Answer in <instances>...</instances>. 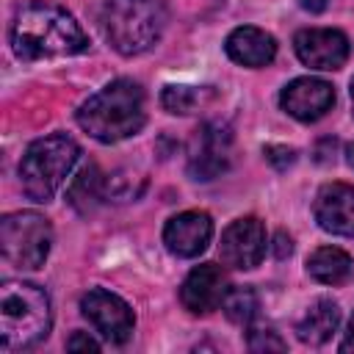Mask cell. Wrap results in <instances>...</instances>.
<instances>
[{"mask_svg": "<svg viewBox=\"0 0 354 354\" xmlns=\"http://www.w3.org/2000/svg\"><path fill=\"white\" fill-rule=\"evenodd\" d=\"M11 47L22 61L80 55L88 50V36L77 19L47 0H30L17 8L11 22Z\"/></svg>", "mask_w": 354, "mask_h": 354, "instance_id": "obj_1", "label": "cell"}, {"mask_svg": "<svg viewBox=\"0 0 354 354\" xmlns=\"http://www.w3.org/2000/svg\"><path fill=\"white\" fill-rule=\"evenodd\" d=\"M144 122V88L130 77L111 80L77 108V124L102 144H116L136 136Z\"/></svg>", "mask_w": 354, "mask_h": 354, "instance_id": "obj_2", "label": "cell"}, {"mask_svg": "<svg viewBox=\"0 0 354 354\" xmlns=\"http://www.w3.org/2000/svg\"><path fill=\"white\" fill-rule=\"evenodd\" d=\"M53 310L44 288L22 279L0 285V335L6 351L33 348L50 335Z\"/></svg>", "mask_w": 354, "mask_h": 354, "instance_id": "obj_3", "label": "cell"}, {"mask_svg": "<svg viewBox=\"0 0 354 354\" xmlns=\"http://www.w3.org/2000/svg\"><path fill=\"white\" fill-rule=\"evenodd\" d=\"M100 25L116 53L141 55L160 41L166 11L160 0H105Z\"/></svg>", "mask_w": 354, "mask_h": 354, "instance_id": "obj_4", "label": "cell"}, {"mask_svg": "<svg viewBox=\"0 0 354 354\" xmlns=\"http://www.w3.org/2000/svg\"><path fill=\"white\" fill-rule=\"evenodd\" d=\"M77 141L64 133L36 138L19 160V185L25 196L33 202H50L66 183L72 166L77 163Z\"/></svg>", "mask_w": 354, "mask_h": 354, "instance_id": "obj_5", "label": "cell"}, {"mask_svg": "<svg viewBox=\"0 0 354 354\" xmlns=\"http://www.w3.org/2000/svg\"><path fill=\"white\" fill-rule=\"evenodd\" d=\"M53 243L50 221L33 210H17L3 216L0 221V252L3 257L25 271H36L44 266Z\"/></svg>", "mask_w": 354, "mask_h": 354, "instance_id": "obj_6", "label": "cell"}, {"mask_svg": "<svg viewBox=\"0 0 354 354\" xmlns=\"http://www.w3.org/2000/svg\"><path fill=\"white\" fill-rule=\"evenodd\" d=\"M232 163V133L227 124L221 122H205L194 138H191V149H188V174L194 180H216L218 174H224Z\"/></svg>", "mask_w": 354, "mask_h": 354, "instance_id": "obj_7", "label": "cell"}, {"mask_svg": "<svg viewBox=\"0 0 354 354\" xmlns=\"http://www.w3.org/2000/svg\"><path fill=\"white\" fill-rule=\"evenodd\" d=\"M80 310L94 324V329L111 343H124L133 335L136 315H133L130 304L105 288H91L80 299Z\"/></svg>", "mask_w": 354, "mask_h": 354, "instance_id": "obj_8", "label": "cell"}, {"mask_svg": "<svg viewBox=\"0 0 354 354\" xmlns=\"http://www.w3.org/2000/svg\"><path fill=\"white\" fill-rule=\"evenodd\" d=\"M221 263L235 268V271H249L260 266L266 257V227L257 216H243L235 218L224 232L218 243Z\"/></svg>", "mask_w": 354, "mask_h": 354, "instance_id": "obj_9", "label": "cell"}, {"mask_svg": "<svg viewBox=\"0 0 354 354\" xmlns=\"http://www.w3.org/2000/svg\"><path fill=\"white\" fill-rule=\"evenodd\" d=\"M293 50H296V55H299V61L304 66L332 72V69H340L348 61L351 44H348V36L343 30H335V28H307V30L296 33Z\"/></svg>", "mask_w": 354, "mask_h": 354, "instance_id": "obj_10", "label": "cell"}, {"mask_svg": "<svg viewBox=\"0 0 354 354\" xmlns=\"http://www.w3.org/2000/svg\"><path fill=\"white\" fill-rule=\"evenodd\" d=\"M279 105L299 122H318L326 111H332L335 88L321 77H296L282 88Z\"/></svg>", "mask_w": 354, "mask_h": 354, "instance_id": "obj_11", "label": "cell"}, {"mask_svg": "<svg viewBox=\"0 0 354 354\" xmlns=\"http://www.w3.org/2000/svg\"><path fill=\"white\" fill-rule=\"evenodd\" d=\"M213 238V218L205 210H185L166 221L163 243L177 257H196Z\"/></svg>", "mask_w": 354, "mask_h": 354, "instance_id": "obj_12", "label": "cell"}, {"mask_svg": "<svg viewBox=\"0 0 354 354\" xmlns=\"http://www.w3.org/2000/svg\"><path fill=\"white\" fill-rule=\"evenodd\" d=\"M227 288L230 285H227L224 268L216 266V263H202L185 277V282L180 288V301L188 313L207 315L216 307H221V299H224Z\"/></svg>", "mask_w": 354, "mask_h": 354, "instance_id": "obj_13", "label": "cell"}, {"mask_svg": "<svg viewBox=\"0 0 354 354\" xmlns=\"http://www.w3.org/2000/svg\"><path fill=\"white\" fill-rule=\"evenodd\" d=\"M313 213L321 230L351 238L354 235V185L326 183L315 196Z\"/></svg>", "mask_w": 354, "mask_h": 354, "instance_id": "obj_14", "label": "cell"}, {"mask_svg": "<svg viewBox=\"0 0 354 354\" xmlns=\"http://www.w3.org/2000/svg\"><path fill=\"white\" fill-rule=\"evenodd\" d=\"M224 50H227V55H230L235 64L257 69V66H268V64L274 61V55H277V41H274L271 33H266V30H260V28L241 25V28H235V30L227 36Z\"/></svg>", "mask_w": 354, "mask_h": 354, "instance_id": "obj_15", "label": "cell"}, {"mask_svg": "<svg viewBox=\"0 0 354 354\" xmlns=\"http://www.w3.org/2000/svg\"><path fill=\"white\" fill-rule=\"evenodd\" d=\"M340 326V307L332 299H315L301 321L296 324V335L307 346H324Z\"/></svg>", "mask_w": 354, "mask_h": 354, "instance_id": "obj_16", "label": "cell"}, {"mask_svg": "<svg viewBox=\"0 0 354 354\" xmlns=\"http://www.w3.org/2000/svg\"><path fill=\"white\" fill-rule=\"evenodd\" d=\"M105 194H108V180L97 163H86L66 188V199L80 216H91L105 202Z\"/></svg>", "mask_w": 354, "mask_h": 354, "instance_id": "obj_17", "label": "cell"}, {"mask_svg": "<svg viewBox=\"0 0 354 354\" xmlns=\"http://www.w3.org/2000/svg\"><path fill=\"white\" fill-rule=\"evenodd\" d=\"M354 263L351 257L337 246H318L307 257V274L324 285H340L351 277Z\"/></svg>", "mask_w": 354, "mask_h": 354, "instance_id": "obj_18", "label": "cell"}, {"mask_svg": "<svg viewBox=\"0 0 354 354\" xmlns=\"http://www.w3.org/2000/svg\"><path fill=\"white\" fill-rule=\"evenodd\" d=\"M221 310H224V315H227L232 324L246 326V324L254 321V315H257V310H260V299H257V293H254L252 288H246V285H230L227 293H224V299H221Z\"/></svg>", "mask_w": 354, "mask_h": 354, "instance_id": "obj_19", "label": "cell"}, {"mask_svg": "<svg viewBox=\"0 0 354 354\" xmlns=\"http://www.w3.org/2000/svg\"><path fill=\"white\" fill-rule=\"evenodd\" d=\"M160 102L169 113H191L196 105H202V91L194 86H166L160 94Z\"/></svg>", "mask_w": 354, "mask_h": 354, "instance_id": "obj_20", "label": "cell"}, {"mask_svg": "<svg viewBox=\"0 0 354 354\" xmlns=\"http://www.w3.org/2000/svg\"><path fill=\"white\" fill-rule=\"evenodd\" d=\"M249 348L252 351H285L288 343L271 329V326H252L249 329Z\"/></svg>", "mask_w": 354, "mask_h": 354, "instance_id": "obj_21", "label": "cell"}, {"mask_svg": "<svg viewBox=\"0 0 354 354\" xmlns=\"http://www.w3.org/2000/svg\"><path fill=\"white\" fill-rule=\"evenodd\" d=\"M263 152H266V160H268V163H274L279 171H282V169H288V166L296 160V152H293L290 147H279V144H271V147H266Z\"/></svg>", "mask_w": 354, "mask_h": 354, "instance_id": "obj_22", "label": "cell"}, {"mask_svg": "<svg viewBox=\"0 0 354 354\" xmlns=\"http://www.w3.org/2000/svg\"><path fill=\"white\" fill-rule=\"evenodd\" d=\"M66 348H69V351H100V343H97L88 332H75V335L66 340Z\"/></svg>", "mask_w": 354, "mask_h": 354, "instance_id": "obj_23", "label": "cell"}, {"mask_svg": "<svg viewBox=\"0 0 354 354\" xmlns=\"http://www.w3.org/2000/svg\"><path fill=\"white\" fill-rule=\"evenodd\" d=\"M290 252H293V241H290V235L277 232V235H274V254H277L279 260H285V257H290Z\"/></svg>", "mask_w": 354, "mask_h": 354, "instance_id": "obj_24", "label": "cell"}, {"mask_svg": "<svg viewBox=\"0 0 354 354\" xmlns=\"http://www.w3.org/2000/svg\"><path fill=\"white\" fill-rule=\"evenodd\" d=\"M340 351H343V354H354V315H351V321H348V332H346V337H343V343H340Z\"/></svg>", "mask_w": 354, "mask_h": 354, "instance_id": "obj_25", "label": "cell"}, {"mask_svg": "<svg viewBox=\"0 0 354 354\" xmlns=\"http://www.w3.org/2000/svg\"><path fill=\"white\" fill-rule=\"evenodd\" d=\"M299 6H301L304 11H310V14H321V11L329 6V0H299Z\"/></svg>", "mask_w": 354, "mask_h": 354, "instance_id": "obj_26", "label": "cell"}, {"mask_svg": "<svg viewBox=\"0 0 354 354\" xmlns=\"http://www.w3.org/2000/svg\"><path fill=\"white\" fill-rule=\"evenodd\" d=\"M348 163H351V166H354V144H351V147H348Z\"/></svg>", "mask_w": 354, "mask_h": 354, "instance_id": "obj_27", "label": "cell"}, {"mask_svg": "<svg viewBox=\"0 0 354 354\" xmlns=\"http://www.w3.org/2000/svg\"><path fill=\"white\" fill-rule=\"evenodd\" d=\"M348 94H351V105H354V77H351V88H348Z\"/></svg>", "mask_w": 354, "mask_h": 354, "instance_id": "obj_28", "label": "cell"}]
</instances>
